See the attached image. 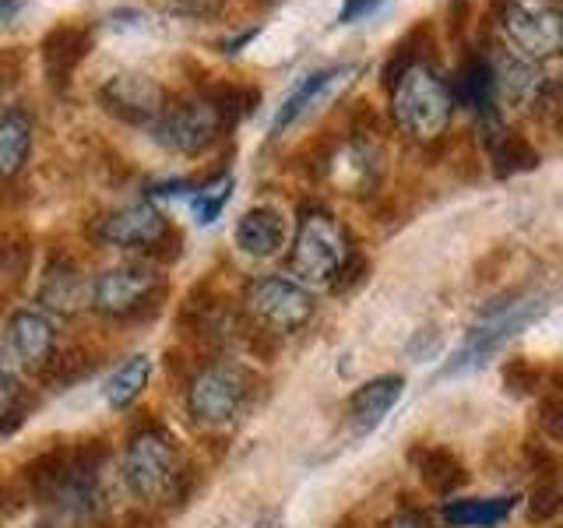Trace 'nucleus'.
I'll use <instances>...</instances> for the list:
<instances>
[{"mask_svg":"<svg viewBox=\"0 0 563 528\" xmlns=\"http://www.w3.org/2000/svg\"><path fill=\"white\" fill-rule=\"evenodd\" d=\"M123 483L145 504L184 507L190 497L194 469L180 462L176 444L158 427H141L131 433L123 451Z\"/></svg>","mask_w":563,"mask_h":528,"instance_id":"f257e3e1","label":"nucleus"},{"mask_svg":"<svg viewBox=\"0 0 563 528\" xmlns=\"http://www.w3.org/2000/svg\"><path fill=\"white\" fill-rule=\"evenodd\" d=\"M545 299L550 296L542 289H521V293H510L507 299L489 304L479 317H475L468 339L454 352V360L444 366V374H462V370L486 366L510 339H515V334H521L545 310Z\"/></svg>","mask_w":563,"mask_h":528,"instance_id":"f03ea898","label":"nucleus"},{"mask_svg":"<svg viewBox=\"0 0 563 528\" xmlns=\"http://www.w3.org/2000/svg\"><path fill=\"white\" fill-rule=\"evenodd\" d=\"M391 113L405 134L416 141H433L444 134L454 113L451 85L430 64H409L398 70L391 88Z\"/></svg>","mask_w":563,"mask_h":528,"instance_id":"7ed1b4c3","label":"nucleus"},{"mask_svg":"<svg viewBox=\"0 0 563 528\" xmlns=\"http://www.w3.org/2000/svg\"><path fill=\"white\" fill-rule=\"evenodd\" d=\"M352 254V240L345 226L331 216L328 208H303L292 237L289 251V272L296 275L299 286H328L334 272L342 268L345 257Z\"/></svg>","mask_w":563,"mask_h":528,"instance_id":"20e7f679","label":"nucleus"},{"mask_svg":"<svg viewBox=\"0 0 563 528\" xmlns=\"http://www.w3.org/2000/svg\"><path fill=\"white\" fill-rule=\"evenodd\" d=\"M222 123H229L219 96H190L180 102H166L148 128L152 138L169 152L180 155H201L211 148L222 134Z\"/></svg>","mask_w":563,"mask_h":528,"instance_id":"39448f33","label":"nucleus"},{"mask_svg":"<svg viewBox=\"0 0 563 528\" xmlns=\"http://www.w3.org/2000/svg\"><path fill=\"white\" fill-rule=\"evenodd\" d=\"M187 413L198 427H225L251 398V374L240 363H208L184 384Z\"/></svg>","mask_w":563,"mask_h":528,"instance_id":"423d86ee","label":"nucleus"},{"mask_svg":"<svg viewBox=\"0 0 563 528\" xmlns=\"http://www.w3.org/2000/svg\"><path fill=\"white\" fill-rule=\"evenodd\" d=\"M317 310V299L307 286L286 275H264L246 286V317L261 328L282 339V334H296Z\"/></svg>","mask_w":563,"mask_h":528,"instance_id":"0eeeda50","label":"nucleus"},{"mask_svg":"<svg viewBox=\"0 0 563 528\" xmlns=\"http://www.w3.org/2000/svg\"><path fill=\"white\" fill-rule=\"evenodd\" d=\"M158 286V275L148 261H128L113 264L96 275L92 289H88V307L102 317H128L148 304V296Z\"/></svg>","mask_w":563,"mask_h":528,"instance_id":"6e6552de","label":"nucleus"},{"mask_svg":"<svg viewBox=\"0 0 563 528\" xmlns=\"http://www.w3.org/2000/svg\"><path fill=\"white\" fill-rule=\"evenodd\" d=\"M504 32L515 40L525 57H553L560 50V11L553 0H507L504 4Z\"/></svg>","mask_w":563,"mask_h":528,"instance_id":"1a4fd4ad","label":"nucleus"},{"mask_svg":"<svg viewBox=\"0 0 563 528\" xmlns=\"http://www.w3.org/2000/svg\"><path fill=\"white\" fill-rule=\"evenodd\" d=\"M53 352H57V331L53 321L40 310H18L8 317L4 324V356L11 366L25 370V374L43 377V370L49 366Z\"/></svg>","mask_w":563,"mask_h":528,"instance_id":"9d476101","label":"nucleus"},{"mask_svg":"<svg viewBox=\"0 0 563 528\" xmlns=\"http://www.w3.org/2000/svg\"><path fill=\"white\" fill-rule=\"evenodd\" d=\"M486 64L493 75V92L500 99L521 106V110H539L550 99V75L539 67V61L515 50H497Z\"/></svg>","mask_w":563,"mask_h":528,"instance_id":"9b49d317","label":"nucleus"},{"mask_svg":"<svg viewBox=\"0 0 563 528\" xmlns=\"http://www.w3.org/2000/svg\"><path fill=\"white\" fill-rule=\"evenodd\" d=\"M99 237L113 246H128V251H155L169 237V222L152 201H134L110 211L99 222Z\"/></svg>","mask_w":563,"mask_h":528,"instance_id":"f8f14e48","label":"nucleus"},{"mask_svg":"<svg viewBox=\"0 0 563 528\" xmlns=\"http://www.w3.org/2000/svg\"><path fill=\"white\" fill-rule=\"evenodd\" d=\"M102 106L123 123H148L163 113L166 96L148 75H117L99 88Z\"/></svg>","mask_w":563,"mask_h":528,"instance_id":"ddd939ff","label":"nucleus"},{"mask_svg":"<svg viewBox=\"0 0 563 528\" xmlns=\"http://www.w3.org/2000/svg\"><path fill=\"white\" fill-rule=\"evenodd\" d=\"M360 75L356 64H339V67H324V70H313V75L296 88V92L282 102V110L275 117V134L289 131L296 120H303L310 113H317L328 99H334L339 92L352 85V78Z\"/></svg>","mask_w":563,"mask_h":528,"instance_id":"4468645a","label":"nucleus"},{"mask_svg":"<svg viewBox=\"0 0 563 528\" xmlns=\"http://www.w3.org/2000/svg\"><path fill=\"white\" fill-rule=\"evenodd\" d=\"M401 387H405L401 374H380L374 381L360 384L356 392L349 395V402H345L349 427L356 430V433H369L387 413H391V405L401 398Z\"/></svg>","mask_w":563,"mask_h":528,"instance_id":"2eb2a0df","label":"nucleus"},{"mask_svg":"<svg viewBox=\"0 0 563 528\" xmlns=\"http://www.w3.org/2000/svg\"><path fill=\"white\" fill-rule=\"evenodd\" d=\"M289 237V226L282 219V211L272 205H257L251 211H243V219L233 229V240L243 254L251 257H272L286 246Z\"/></svg>","mask_w":563,"mask_h":528,"instance_id":"dca6fc26","label":"nucleus"},{"mask_svg":"<svg viewBox=\"0 0 563 528\" xmlns=\"http://www.w3.org/2000/svg\"><path fill=\"white\" fill-rule=\"evenodd\" d=\"M412 465H416L419 483L427 486V490L433 493V497L451 501L454 493L468 483V469H465V462H462V458H457L451 448H444V444L416 448V451H412Z\"/></svg>","mask_w":563,"mask_h":528,"instance_id":"f3484780","label":"nucleus"},{"mask_svg":"<svg viewBox=\"0 0 563 528\" xmlns=\"http://www.w3.org/2000/svg\"><path fill=\"white\" fill-rule=\"evenodd\" d=\"M85 299H88V289H85V282H81V272H78V264L75 261H53L46 275H43V286H40V304L53 314H78L85 307Z\"/></svg>","mask_w":563,"mask_h":528,"instance_id":"a211bd4d","label":"nucleus"},{"mask_svg":"<svg viewBox=\"0 0 563 528\" xmlns=\"http://www.w3.org/2000/svg\"><path fill=\"white\" fill-rule=\"evenodd\" d=\"M518 497H468V501H444L440 518L451 528H497L510 518Z\"/></svg>","mask_w":563,"mask_h":528,"instance_id":"6ab92c4d","label":"nucleus"},{"mask_svg":"<svg viewBox=\"0 0 563 528\" xmlns=\"http://www.w3.org/2000/svg\"><path fill=\"white\" fill-rule=\"evenodd\" d=\"M451 99L468 106L472 113H483L486 120H493V99H497V92H493V75L483 57H472L462 64L451 85Z\"/></svg>","mask_w":563,"mask_h":528,"instance_id":"aec40b11","label":"nucleus"},{"mask_svg":"<svg viewBox=\"0 0 563 528\" xmlns=\"http://www.w3.org/2000/svg\"><path fill=\"white\" fill-rule=\"evenodd\" d=\"M32 152V120L22 110L0 113V180H11L22 173L25 158Z\"/></svg>","mask_w":563,"mask_h":528,"instance_id":"412c9836","label":"nucleus"},{"mask_svg":"<svg viewBox=\"0 0 563 528\" xmlns=\"http://www.w3.org/2000/svg\"><path fill=\"white\" fill-rule=\"evenodd\" d=\"M148 381H152L148 356H131L128 363H120L113 370V377L106 381V402H110V409H117V413L131 409V405L145 395Z\"/></svg>","mask_w":563,"mask_h":528,"instance_id":"4be33fe9","label":"nucleus"},{"mask_svg":"<svg viewBox=\"0 0 563 528\" xmlns=\"http://www.w3.org/2000/svg\"><path fill=\"white\" fill-rule=\"evenodd\" d=\"M92 366H96V360H92V352H88L85 345L64 349V352L57 349V352H53L49 366L43 370V381L49 387H67V384H75V381L92 374Z\"/></svg>","mask_w":563,"mask_h":528,"instance_id":"5701e85b","label":"nucleus"},{"mask_svg":"<svg viewBox=\"0 0 563 528\" xmlns=\"http://www.w3.org/2000/svg\"><path fill=\"white\" fill-rule=\"evenodd\" d=\"M88 53V35L75 32V29H64L57 35H49L46 43V64H49V75H67L81 57Z\"/></svg>","mask_w":563,"mask_h":528,"instance_id":"b1692460","label":"nucleus"},{"mask_svg":"<svg viewBox=\"0 0 563 528\" xmlns=\"http://www.w3.org/2000/svg\"><path fill=\"white\" fill-rule=\"evenodd\" d=\"M500 134H504L500 141H493V163H497V176H510V173L539 166V152L528 148L518 134H510V131H500Z\"/></svg>","mask_w":563,"mask_h":528,"instance_id":"393cba45","label":"nucleus"},{"mask_svg":"<svg viewBox=\"0 0 563 528\" xmlns=\"http://www.w3.org/2000/svg\"><path fill=\"white\" fill-rule=\"evenodd\" d=\"M500 377H504V387L510 395L525 398V395H536L542 387V366L532 363L528 356H510L500 366Z\"/></svg>","mask_w":563,"mask_h":528,"instance_id":"a878e982","label":"nucleus"},{"mask_svg":"<svg viewBox=\"0 0 563 528\" xmlns=\"http://www.w3.org/2000/svg\"><path fill=\"white\" fill-rule=\"evenodd\" d=\"M229 194H233V176H222V180L194 194V216H198L201 226H211L222 216V208L229 205Z\"/></svg>","mask_w":563,"mask_h":528,"instance_id":"bb28decb","label":"nucleus"},{"mask_svg":"<svg viewBox=\"0 0 563 528\" xmlns=\"http://www.w3.org/2000/svg\"><path fill=\"white\" fill-rule=\"evenodd\" d=\"M525 465L539 483H556V475H560V458H556L553 444H545L542 437L525 440Z\"/></svg>","mask_w":563,"mask_h":528,"instance_id":"cd10ccee","label":"nucleus"},{"mask_svg":"<svg viewBox=\"0 0 563 528\" xmlns=\"http://www.w3.org/2000/svg\"><path fill=\"white\" fill-rule=\"evenodd\" d=\"M563 507V493L556 483H539L528 497V521L532 525H550Z\"/></svg>","mask_w":563,"mask_h":528,"instance_id":"c85d7f7f","label":"nucleus"},{"mask_svg":"<svg viewBox=\"0 0 563 528\" xmlns=\"http://www.w3.org/2000/svg\"><path fill=\"white\" fill-rule=\"evenodd\" d=\"M366 275H369V261H366L360 251H352V254L345 257L342 268L334 272V278L328 282V289H331V293H339V296H345V293H352L356 286H363Z\"/></svg>","mask_w":563,"mask_h":528,"instance_id":"c756f323","label":"nucleus"},{"mask_svg":"<svg viewBox=\"0 0 563 528\" xmlns=\"http://www.w3.org/2000/svg\"><path fill=\"white\" fill-rule=\"evenodd\" d=\"M539 427L550 440H560L563 437V398L553 387V392H545L539 398Z\"/></svg>","mask_w":563,"mask_h":528,"instance_id":"7c9ffc66","label":"nucleus"},{"mask_svg":"<svg viewBox=\"0 0 563 528\" xmlns=\"http://www.w3.org/2000/svg\"><path fill=\"white\" fill-rule=\"evenodd\" d=\"M18 402H22V387H18L11 363L0 356V416H4L8 409H14Z\"/></svg>","mask_w":563,"mask_h":528,"instance_id":"2f4dec72","label":"nucleus"},{"mask_svg":"<svg viewBox=\"0 0 563 528\" xmlns=\"http://www.w3.org/2000/svg\"><path fill=\"white\" fill-rule=\"evenodd\" d=\"M380 528H433V521H430L427 510L401 504L391 518H384V521H380Z\"/></svg>","mask_w":563,"mask_h":528,"instance_id":"473e14b6","label":"nucleus"},{"mask_svg":"<svg viewBox=\"0 0 563 528\" xmlns=\"http://www.w3.org/2000/svg\"><path fill=\"white\" fill-rule=\"evenodd\" d=\"M380 4H384V0H345L342 11H339V22L342 25H352V22H360V18L374 14Z\"/></svg>","mask_w":563,"mask_h":528,"instance_id":"72a5a7b5","label":"nucleus"},{"mask_svg":"<svg viewBox=\"0 0 563 528\" xmlns=\"http://www.w3.org/2000/svg\"><path fill=\"white\" fill-rule=\"evenodd\" d=\"M176 11H184L190 18H211V14H219L225 0H173Z\"/></svg>","mask_w":563,"mask_h":528,"instance_id":"f704fd0d","label":"nucleus"},{"mask_svg":"<svg viewBox=\"0 0 563 528\" xmlns=\"http://www.w3.org/2000/svg\"><path fill=\"white\" fill-rule=\"evenodd\" d=\"M22 504H25V493H22V490H14L11 483L0 480V518L14 515V510L22 507Z\"/></svg>","mask_w":563,"mask_h":528,"instance_id":"c9c22d12","label":"nucleus"},{"mask_svg":"<svg viewBox=\"0 0 563 528\" xmlns=\"http://www.w3.org/2000/svg\"><path fill=\"white\" fill-rule=\"evenodd\" d=\"M25 402H18L14 405V409H8L4 416H0V437H8V433H14L18 427H22V422H25Z\"/></svg>","mask_w":563,"mask_h":528,"instance_id":"e433bc0d","label":"nucleus"},{"mask_svg":"<svg viewBox=\"0 0 563 528\" xmlns=\"http://www.w3.org/2000/svg\"><path fill=\"white\" fill-rule=\"evenodd\" d=\"M22 8H25V0H0V22H11Z\"/></svg>","mask_w":563,"mask_h":528,"instance_id":"4c0bfd02","label":"nucleus"},{"mask_svg":"<svg viewBox=\"0 0 563 528\" xmlns=\"http://www.w3.org/2000/svg\"><path fill=\"white\" fill-rule=\"evenodd\" d=\"M334 528H356V521H352V518H342V521L334 525Z\"/></svg>","mask_w":563,"mask_h":528,"instance_id":"58836bf2","label":"nucleus"}]
</instances>
